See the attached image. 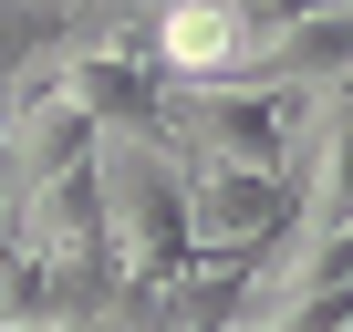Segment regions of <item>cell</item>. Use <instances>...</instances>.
Listing matches in <instances>:
<instances>
[{
  "mask_svg": "<svg viewBox=\"0 0 353 332\" xmlns=\"http://www.w3.org/2000/svg\"><path fill=\"white\" fill-rule=\"evenodd\" d=\"M94 198H104V260L135 291L188 280V166H176L156 135H94Z\"/></svg>",
  "mask_w": 353,
  "mask_h": 332,
  "instance_id": "cell-1",
  "label": "cell"
},
{
  "mask_svg": "<svg viewBox=\"0 0 353 332\" xmlns=\"http://www.w3.org/2000/svg\"><path fill=\"white\" fill-rule=\"evenodd\" d=\"M291 239V177L270 166H198L188 177V249L198 260H260Z\"/></svg>",
  "mask_w": 353,
  "mask_h": 332,
  "instance_id": "cell-2",
  "label": "cell"
},
{
  "mask_svg": "<svg viewBox=\"0 0 353 332\" xmlns=\"http://www.w3.org/2000/svg\"><path fill=\"white\" fill-rule=\"evenodd\" d=\"M229 83H260V94H353V0H301L291 21H270L250 42V63Z\"/></svg>",
  "mask_w": 353,
  "mask_h": 332,
  "instance_id": "cell-3",
  "label": "cell"
},
{
  "mask_svg": "<svg viewBox=\"0 0 353 332\" xmlns=\"http://www.w3.org/2000/svg\"><path fill=\"white\" fill-rule=\"evenodd\" d=\"M145 42H156L166 83H229V73L250 63L260 21H239L229 0H156V21H145Z\"/></svg>",
  "mask_w": 353,
  "mask_h": 332,
  "instance_id": "cell-4",
  "label": "cell"
},
{
  "mask_svg": "<svg viewBox=\"0 0 353 332\" xmlns=\"http://www.w3.org/2000/svg\"><path fill=\"white\" fill-rule=\"evenodd\" d=\"M229 11H239V21H260V32H270V21H291V11H301V0H229Z\"/></svg>",
  "mask_w": 353,
  "mask_h": 332,
  "instance_id": "cell-5",
  "label": "cell"
}]
</instances>
